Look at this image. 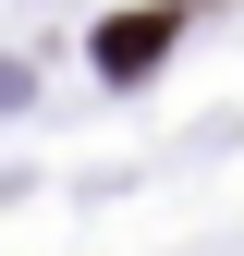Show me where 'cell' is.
I'll use <instances>...</instances> for the list:
<instances>
[{
  "label": "cell",
  "instance_id": "6da1fadb",
  "mask_svg": "<svg viewBox=\"0 0 244 256\" xmlns=\"http://www.w3.org/2000/svg\"><path fill=\"white\" fill-rule=\"evenodd\" d=\"M159 49H171V12H110V24H98V74H110V86L159 74Z\"/></svg>",
  "mask_w": 244,
  "mask_h": 256
}]
</instances>
